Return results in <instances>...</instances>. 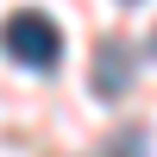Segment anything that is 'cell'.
<instances>
[{
  "instance_id": "cell-3",
  "label": "cell",
  "mask_w": 157,
  "mask_h": 157,
  "mask_svg": "<svg viewBox=\"0 0 157 157\" xmlns=\"http://www.w3.org/2000/svg\"><path fill=\"white\" fill-rule=\"evenodd\" d=\"M107 157H145V138H138V132H120V138H113V151Z\"/></svg>"
},
{
  "instance_id": "cell-1",
  "label": "cell",
  "mask_w": 157,
  "mask_h": 157,
  "mask_svg": "<svg viewBox=\"0 0 157 157\" xmlns=\"http://www.w3.org/2000/svg\"><path fill=\"white\" fill-rule=\"evenodd\" d=\"M0 44H6V57L25 63V69H57V57H63V32L44 13H13V19L0 25Z\"/></svg>"
},
{
  "instance_id": "cell-2",
  "label": "cell",
  "mask_w": 157,
  "mask_h": 157,
  "mask_svg": "<svg viewBox=\"0 0 157 157\" xmlns=\"http://www.w3.org/2000/svg\"><path fill=\"white\" fill-rule=\"evenodd\" d=\"M126 75H132V57H126V44H101L94 57V94H120Z\"/></svg>"
}]
</instances>
